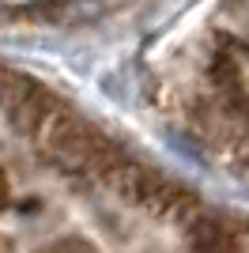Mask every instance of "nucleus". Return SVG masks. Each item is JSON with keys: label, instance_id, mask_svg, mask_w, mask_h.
<instances>
[{"label": "nucleus", "instance_id": "1", "mask_svg": "<svg viewBox=\"0 0 249 253\" xmlns=\"http://www.w3.org/2000/svg\"><path fill=\"white\" fill-rule=\"evenodd\" d=\"M34 140H38L42 155L49 159L61 174H72V178L106 174V170H114V163H117L114 148H110L83 117L68 114L64 106H57V110L34 128Z\"/></svg>", "mask_w": 249, "mask_h": 253}, {"label": "nucleus", "instance_id": "2", "mask_svg": "<svg viewBox=\"0 0 249 253\" xmlns=\"http://www.w3.org/2000/svg\"><path fill=\"white\" fill-rule=\"evenodd\" d=\"M189 238L197 253H249V223L197 211L189 219Z\"/></svg>", "mask_w": 249, "mask_h": 253}, {"label": "nucleus", "instance_id": "3", "mask_svg": "<svg viewBox=\"0 0 249 253\" xmlns=\"http://www.w3.org/2000/svg\"><path fill=\"white\" fill-rule=\"evenodd\" d=\"M8 201H11V185H8V174L0 170V211L8 208Z\"/></svg>", "mask_w": 249, "mask_h": 253}, {"label": "nucleus", "instance_id": "4", "mask_svg": "<svg viewBox=\"0 0 249 253\" xmlns=\"http://www.w3.org/2000/svg\"><path fill=\"white\" fill-rule=\"evenodd\" d=\"M49 253H91L87 246H76V242H64V246H53Z\"/></svg>", "mask_w": 249, "mask_h": 253}, {"label": "nucleus", "instance_id": "5", "mask_svg": "<svg viewBox=\"0 0 249 253\" xmlns=\"http://www.w3.org/2000/svg\"><path fill=\"white\" fill-rule=\"evenodd\" d=\"M238 155H242V159H246V163H249V132H246V140H242V144H238Z\"/></svg>", "mask_w": 249, "mask_h": 253}, {"label": "nucleus", "instance_id": "6", "mask_svg": "<svg viewBox=\"0 0 249 253\" xmlns=\"http://www.w3.org/2000/svg\"><path fill=\"white\" fill-rule=\"evenodd\" d=\"M0 253H8V250H4V246H0Z\"/></svg>", "mask_w": 249, "mask_h": 253}]
</instances>
